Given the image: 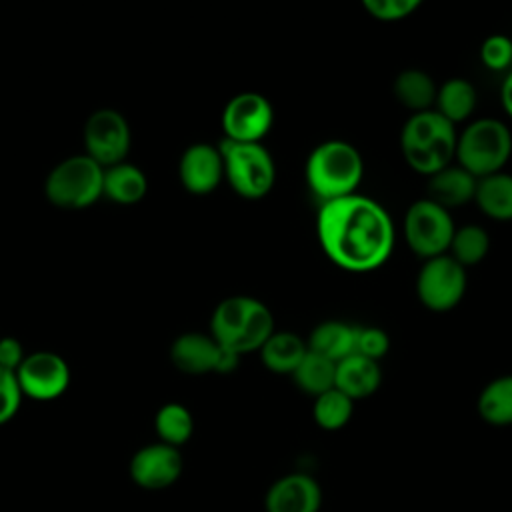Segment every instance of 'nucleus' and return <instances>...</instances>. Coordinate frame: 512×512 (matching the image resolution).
<instances>
[{
  "mask_svg": "<svg viewBox=\"0 0 512 512\" xmlns=\"http://www.w3.org/2000/svg\"><path fill=\"white\" fill-rule=\"evenodd\" d=\"M316 234L324 254L348 272L380 268L392 254L396 230L386 208L364 194L322 202Z\"/></svg>",
  "mask_w": 512,
  "mask_h": 512,
  "instance_id": "f257e3e1",
  "label": "nucleus"
},
{
  "mask_svg": "<svg viewBox=\"0 0 512 512\" xmlns=\"http://www.w3.org/2000/svg\"><path fill=\"white\" fill-rule=\"evenodd\" d=\"M304 176L310 192L322 202L356 194L364 176L360 150L340 138L324 140L306 158Z\"/></svg>",
  "mask_w": 512,
  "mask_h": 512,
  "instance_id": "f03ea898",
  "label": "nucleus"
},
{
  "mask_svg": "<svg viewBox=\"0 0 512 512\" xmlns=\"http://www.w3.org/2000/svg\"><path fill=\"white\" fill-rule=\"evenodd\" d=\"M274 332L270 308L254 296H228L216 304L210 318V336L238 356L258 352Z\"/></svg>",
  "mask_w": 512,
  "mask_h": 512,
  "instance_id": "7ed1b4c3",
  "label": "nucleus"
},
{
  "mask_svg": "<svg viewBox=\"0 0 512 512\" xmlns=\"http://www.w3.org/2000/svg\"><path fill=\"white\" fill-rule=\"evenodd\" d=\"M456 128L434 108L412 112L400 132V148L406 164L432 176L454 160L456 152Z\"/></svg>",
  "mask_w": 512,
  "mask_h": 512,
  "instance_id": "20e7f679",
  "label": "nucleus"
},
{
  "mask_svg": "<svg viewBox=\"0 0 512 512\" xmlns=\"http://www.w3.org/2000/svg\"><path fill=\"white\" fill-rule=\"evenodd\" d=\"M510 154L512 132L498 118H476L456 136V164L476 178L500 172Z\"/></svg>",
  "mask_w": 512,
  "mask_h": 512,
  "instance_id": "39448f33",
  "label": "nucleus"
},
{
  "mask_svg": "<svg viewBox=\"0 0 512 512\" xmlns=\"http://www.w3.org/2000/svg\"><path fill=\"white\" fill-rule=\"evenodd\" d=\"M218 148L224 160V178L238 196L258 200L272 190L276 164L262 142H236L222 138Z\"/></svg>",
  "mask_w": 512,
  "mask_h": 512,
  "instance_id": "423d86ee",
  "label": "nucleus"
},
{
  "mask_svg": "<svg viewBox=\"0 0 512 512\" xmlns=\"http://www.w3.org/2000/svg\"><path fill=\"white\" fill-rule=\"evenodd\" d=\"M104 168L86 154L62 160L46 178V196L68 210L86 208L102 196Z\"/></svg>",
  "mask_w": 512,
  "mask_h": 512,
  "instance_id": "0eeeda50",
  "label": "nucleus"
},
{
  "mask_svg": "<svg viewBox=\"0 0 512 512\" xmlns=\"http://www.w3.org/2000/svg\"><path fill=\"white\" fill-rule=\"evenodd\" d=\"M402 228L410 250L426 260L448 252L456 224L450 210L430 198H420L408 206Z\"/></svg>",
  "mask_w": 512,
  "mask_h": 512,
  "instance_id": "6e6552de",
  "label": "nucleus"
},
{
  "mask_svg": "<svg viewBox=\"0 0 512 512\" xmlns=\"http://www.w3.org/2000/svg\"><path fill=\"white\" fill-rule=\"evenodd\" d=\"M466 284V268L450 254H440L422 262L416 276V294L424 308L446 312L460 304Z\"/></svg>",
  "mask_w": 512,
  "mask_h": 512,
  "instance_id": "1a4fd4ad",
  "label": "nucleus"
},
{
  "mask_svg": "<svg viewBox=\"0 0 512 512\" xmlns=\"http://www.w3.org/2000/svg\"><path fill=\"white\" fill-rule=\"evenodd\" d=\"M274 110L260 92L234 94L222 110L224 138L236 142H260L272 128Z\"/></svg>",
  "mask_w": 512,
  "mask_h": 512,
  "instance_id": "9d476101",
  "label": "nucleus"
},
{
  "mask_svg": "<svg viewBox=\"0 0 512 512\" xmlns=\"http://www.w3.org/2000/svg\"><path fill=\"white\" fill-rule=\"evenodd\" d=\"M86 156L102 168L124 162L130 150V128L124 116L112 108L92 112L84 126Z\"/></svg>",
  "mask_w": 512,
  "mask_h": 512,
  "instance_id": "9b49d317",
  "label": "nucleus"
},
{
  "mask_svg": "<svg viewBox=\"0 0 512 512\" xmlns=\"http://www.w3.org/2000/svg\"><path fill=\"white\" fill-rule=\"evenodd\" d=\"M14 374L22 396L26 394L34 400H54L70 382V370L64 358L44 350L26 356Z\"/></svg>",
  "mask_w": 512,
  "mask_h": 512,
  "instance_id": "f8f14e48",
  "label": "nucleus"
},
{
  "mask_svg": "<svg viewBox=\"0 0 512 512\" xmlns=\"http://www.w3.org/2000/svg\"><path fill=\"white\" fill-rule=\"evenodd\" d=\"M182 474L180 450L164 442L140 448L130 460L132 480L146 490H162L172 486Z\"/></svg>",
  "mask_w": 512,
  "mask_h": 512,
  "instance_id": "ddd939ff",
  "label": "nucleus"
},
{
  "mask_svg": "<svg viewBox=\"0 0 512 512\" xmlns=\"http://www.w3.org/2000/svg\"><path fill=\"white\" fill-rule=\"evenodd\" d=\"M322 488L316 478L304 472H288L276 478L264 494L266 512H318Z\"/></svg>",
  "mask_w": 512,
  "mask_h": 512,
  "instance_id": "4468645a",
  "label": "nucleus"
},
{
  "mask_svg": "<svg viewBox=\"0 0 512 512\" xmlns=\"http://www.w3.org/2000/svg\"><path fill=\"white\" fill-rule=\"evenodd\" d=\"M180 182L192 194H210L224 178L220 148L208 142L188 146L178 164Z\"/></svg>",
  "mask_w": 512,
  "mask_h": 512,
  "instance_id": "2eb2a0df",
  "label": "nucleus"
},
{
  "mask_svg": "<svg viewBox=\"0 0 512 512\" xmlns=\"http://www.w3.org/2000/svg\"><path fill=\"white\" fill-rule=\"evenodd\" d=\"M220 344L202 332H184L170 346L172 364L186 374L216 372Z\"/></svg>",
  "mask_w": 512,
  "mask_h": 512,
  "instance_id": "dca6fc26",
  "label": "nucleus"
},
{
  "mask_svg": "<svg viewBox=\"0 0 512 512\" xmlns=\"http://www.w3.org/2000/svg\"><path fill=\"white\" fill-rule=\"evenodd\" d=\"M382 384V370L376 360L364 358L360 354H350L336 362L334 388L344 392L352 400H362L372 396Z\"/></svg>",
  "mask_w": 512,
  "mask_h": 512,
  "instance_id": "f3484780",
  "label": "nucleus"
},
{
  "mask_svg": "<svg viewBox=\"0 0 512 512\" xmlns=\"http://www.w3.org/2000/svg\"><path fill=\"white\" fill-rule=\"evenodd\" d=\"M476 176L464 170L460 164H448L442 170L428 176V196L442 208L450 210L456 206H464L474 200L476 192Z\"/></svg>",
  "mask_w": 512,
  "mask_h": 512,
  "instance_id": "a211bd4d",
  "label": "nucleus"
},
{
  "mask_svg": "<svg viewBox=\"0 0 512 512\" xmlns=\"http://www.w3.org/2000/svg\"><path fill=\"white\" fill-rule=\"evenodd\" d=\"M306 352V340L290 330H274L258 350L262 364L274 374H292Z\"/></svg>",
  "mask_w": 512,
  "mask_h": 512,
  "instance_id": "6ab92c4d",
  "label": "nucleus"
},
{
  "mask_svg": "<svg viewBox=\"0 0 512 512\" xmlns=\"http://www.w3.org/2000/svg\"><path fill=\"white\" fill-rule=\"evenodd\" d=\"M306 346L310 352L340 362L354 352V326L344 320H322L312 328Z\"/></svg>",
  "mask_w": 512,
  "mask_h": 512,
  "instance_id": "aec40b11",
  "label": "nucleus"
},
{
  "mask_svg": "<svg viewBox=\"0 0 512 512\" xmlns=\"http://www.w3.org/2000/svg\"><path fill=\"white\" fill-rule=\"evenodd\" d=\"M474 202L494 220H512V174L500 170L476 180Z\"/></svg>",
  "mask_w": 512,
  "mask_h": 512,
  "instance_id": "412c9836",
  "label": "nucleus"
},
{
  "mask_svg": "<svg viewBox=\"0 0 512 512\" xmlns=\"http://www.w3.org/2000/svg\"><path fill=\"white\" fill-rule=\"evenodd\" d=\"M436 90L438 86L434 78L420 68H406L398 72L392 82V92L396 100L412 112L430 110L436 100Z\"/></svg>",
  "mask_w": 512,
  "mask_h": 512,
  "instance_id": "4be33fe9",
  "label": "nucleus"
},
{
  "mask_svg": "<svg viewBox=\"0 0 512 512\" xmlns=\"http://www.w3.org/2000/svg\"><path fill=\"white\" fill-rule=\"evenodd\" d=\"M434 106V110L442 114L448 122H462L470 118V114L476 108V88L466 78H448L438 86Z\"/></svg>",
  "mask_w": 512,
  "mask_h": 512,
  "instance_id": "5701e85b",
  "label": "nucleus"
},
{
  "mask_svg": "<svg viewBox=\"0 0 512 512\" xmlns=\"http://www.w3.org/2000/svg\"><path fill=\"white\" fill-rule=\"evenodd\" d=\"M148 188L146 176L140 168L120 162L110 168H104L102 194L120 204H134L144 198Z\"/></svg>",
  "mask_w": 512,
  "mask_h": 512,
  "instance_id": "b1692460",
  "label": "nucleus"
},
{
  "mask_svg": "<svg viewBox=\"0 0 512 512\" xmlns=\"http://www.w3.org/2000/svg\"><path fill=\"white\" fill-rule=\"evenodd\" d=\"M480 418L490 426H512V374L490 380L476 402Z\"/></svg>",
  "mask_w": 512,
  "mask_h": 512,
  "instance_id": "393cba45",
  "label": "nucleus"
},
{
  "mask_svg": "<svg viewBox=\"0 0 512 512\" xmlns=\"http://www.w3.org/2000/svg\"><path fill=\"white\" fill-rule=\"evenodd\" d=\"M296 388H300L304 394L318 396L330 388H334V378H336V362L316 354V352H306L302 362L296 366V370L290 374Z\"/></svg>",
  "mask_w": 512,
  "mask_h": 512,
  "instance_id": "a878e982",
  "label": "nucleus"
},
{
  "mask_svg": "<svg viewBox=\"0 0 512 512\" xmlns=\"http://www.w3.org/2000/svg\"><path fill=\"white\" fill-rule=\"evenodd\" d=\"M490 250V234L480 224H462L454 230L448 252L458 264L474 266L486 258Z\"/></svg>",
  "mask_w": 512,
  "mask_h": 512,
  "instance_id": "bb28decb",
  "label": "nucleus"
},
{
  "mask_svg": "<svg viewBox=\"0 0 512 512\" xmlns=\"http://www.w3.org/2000/svg\"><path fill=\"white\" fill-rule=\"evenodd\" d=\"M354 412V400L348 398L338 388H330L314 398L312 418L314 422L328 432L344 428Z\"/></svg>",
  "mask_w": 512,
  "mask_h": 512,
  "instance_id": "cd10ccee",
  "label": "nucleus"
},
{
  "mask_svg": "<svg viewBox=\"0 0 512 512\" xmlns=\"http://www.w3.org/2000/svg\"><path fill=\"white\" fill-rule=\"evenodd\" d=\"M154 428L164 444L178 448L184 442H188V438L192 436L194 420L186 406H182L178 402H170V404H164L156 412Z\"/></svg>",
  "mask_w": 512,
  "mask_h": 512,
  "instance_id": "c85d7f7f",
  "label": "nucleus"
},
{
  "mask_svg": "<svg viewBox=\"0 0 512 512\" xmlns=\"http://www.w3.org/2000/svg\"><path fill=\"white\" fill-rule=\"evenodd\" d=\"M390 350V336L380 326H354V352L380 362Z\"/></svg>",
  "mask_w": 512,
  "mask_h": 512,
  "instance_id": "c756f323",
  "label": "nucleus"
},
{
  "mask_svg": "<svg viewBox=\"0 0 512 512\" xmlns=\"http://www.w3.org/2000/svg\"><path fill=\"white\" fill-rule=\"evenodd\" d=\"M480 60L488 70H506L512 64V40L504 34L486 36L480 44Z\"/></svg>",
  "mask_w": 512,
  "mask_h": 512,
  "instance_id": "7c9ffc66",
  "label": "nucleus"
},
{
  "mask_svg": "<svg viewBox=\"0 0 512 512\" xmlns=\"http://www.w3.org/2000/svg\"><path fill=\"white\" fill-rule=\"evenodd\" d=\"M368 14L382 22H396L412 16L420 8V0H364Z\"/></svg>",
  "mask_w": 512,
  "mask_h": 512,
  "instance_id": "2f4dec72",
  "label": "nucleus"
},
{
  "mask_svg": "<svg viewBox=\"0 0 512 512\" xmlns=\"http://www.w3.org/2000/svg\"><path fill=\"white\" fill-rule=\"evenodd\" d=\"M22 390L18 386L16 374L0 368V424L8 422L20 408Z\"/></svg>",
  "mask_w": 512,
  "mask_h": 512,
  "instance_id": "473e14b6",
  "label": "nucleus"
},
{
  "mask_svg": "<svg viewBox=\"0 0 512 512\" xmlns=\"http://www.w3.org/2000/svg\"><path fill=\"white\" fill-rule=\"evenodd\" d=\"M22 344L14 338H0V368L16 372L24 362Z\"/></svg>",
  "mask_w": 512,
  "mask_h": 512,
  "instance_id": "72a5a7b5",
  "label": "nucleus"
},
{
  "mask_svg": "<svg viewBox=\"0 0 512 512\" xmlns=\"http://www.w3.org/2000/svg\"><path fill=\"white\" fill-rule=\"evenodd\" d=\"M500 102L506 114L512 118V72L506 74L502 86H500Z\"/></svg>",
  "mask_w": 512,
  "mask_h": 512,
  "instance_id": "f704fd0d",
  "label": "nucleus"
}]
</instances>
